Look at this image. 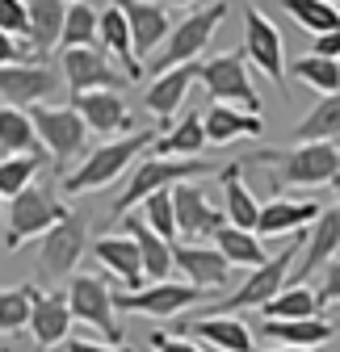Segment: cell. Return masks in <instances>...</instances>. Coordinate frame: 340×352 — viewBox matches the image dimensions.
<instances>
[{
    "label": "cell",
    "instance_id": "cell-39",
    "mask_svg": "<svg viewBox=\"0 0 340 352\" xmlns=\"http://www.w3.org/2000/svg\"><path fill=\"white\" fill-rule=\"evenodd\" d=\"M38 172H42V160H30V155H0V201H13L17 193H25L30 185H38Z\"/></svg>",
    "mask_w": 340,
    "mask_h": 352
},
{
    "label": "cell",
    "instance_id": "cell-20",
    "mask_svg": "<svg viewBox=\"0 0 340 352\" xmlns=\"http://www.w3.org/2000/svg\"><path fill=\"white\" fill-rule=\"evenodd\" d=\"M181 336L210 344L219 352H257V340H252V327L235 315H202V319H185Z\"/></svg>",
    "mask_w": 340,
    "mask_h": 352
},
{
    "label": "cell",
    "instance_id": "cell-45",
    "mask_svg": "<svg viewBox=\"0 0 340 352\" xmlns=\"http://www.w3.org/2000/svg\"><path fill=\"white\" fill-rule=\"evenodd\" d=\"M315 298H319V306H332V302H340V260L328 269V277H323V285L315 289Z\"/></svg>",
    "mask_w": 340,
    "mask_h": 352
},
{
    "label": "cell",
    "instance_id": "cell-23",
    "mask_svg": "<svg viewBox=\"0 0 340 352\" xmlns=\"http://www.w3.org/2000/svg\"><path fill=\"white\" fill-rule=\"evenodd\" d=\"M93 256L101 260V269H109L114 281L126 285V294L143 289V260H139V248L131 235H97L93 239Z\"/></svg>",
    "mask_w": 340,
    "mask_h": 352
},
{
    "label": "cell",
    "instance_id": "cell-32",
    "mask_svg": "<svg viewBox=\"0 0 340 352\" xmlns=\"http://www.w3.org/2000/svg\"><path fill=\"white\" fill-rule=\"evenodd\" d=\"M0 151L5 155H30V160H47L38 135H34V122L25 109H9L0 105Z\"/></svg>",
    "mask_w": 340,
    "mask_h": 352
},
{
    "label": "cell",
    "instance_id": "cell-5",
    "mask_svg": "<svg viewBox=\"0 0 340 352\" xmlns=\"http://www.w3.org/2000/svg\"><path fill=\"white\" fill-rule=\"evenodd\" d=\"M227 13H231V5H202V9H193L189 17H181L177 25H173V34H168V42H164V51L151 59V72L156 76H164V72H173V67H189L202 51H206V42L215 38V30L227 21Z\"/></svg>",
    "mask_w": 340,
    "mask_h": 352
},
{
    "label": "cell",
    "instance_id": "cell-30",
    "mask_svg": "<svg viewBox=\"0 0 340 352\" xmlns=\"http://www.w3.org/2000/svg\"><path fill=\"white\" fill-rule=\"evenodd\" d=\"M30 55H47L55 51V42L63 38V17H67V5L63 0H30Z\"/></svg>",
    "mask_w": 340,
    "mask_h": 352
},
{
    "label": "cell",
    "instance_id": "cell-13",
    "mask_svg": "<svg viewBox=\"0 0 340 352\" xmlns=\"http://www.w3.org/2000/svg\"><path fill=\"white\" fill-rule=\"evenodd\" d=\"M63 76H55L47 63H17V67H0V105L9 109H34L42 105Z\"/></svg>",
    "mask_w": 340,
    "mask_h": 352
},
{
    "label": "cell",
    "instance_id": "cell-47",
    "mask_svg": "<svg viewBox=\"0 0 340 352\" xmlns=\"http://www.w3.org/2000/svg\"><path fill=\"white\" fill-rule=\"evenodd\" d=\"M63 352H135V348H122V344L114 348V344H97V340H72V336H67V340H63Z\"/></svg>",
    "mask_w": 340,
    "mask_h": 352
},
{
    "label": "cell",
    "instance_id": "cell-41",
    "mask_svg": "<svg viewBox=\"0 0 340 352\" xmlns=\"http://www.w3.org/2000/svg\"><path fill=\"white\" fill-rule=\"evenodd\" d=\"M294 76H299L307 88H315L319 97H332V93H340V63H332V59L299 55V63H294Z\"/></svg>",
    "mask_w": 340,
    "mask_h": 352
},
{
    "label": "cell",
    "instance_id": "cell-24",
    "mask_svg": "<svg viewBox=\"0 0 340 352\" xmlns=\"http://www.w3.org/2000/svg\"><path fill=\"white\" fill-rule=\"evenodd\" d=\"M219 185H223V214H227V227L235 231H252L257 235V214H261V201L252 197V189L244 185V160H231L219 168Z\"/></svg>",
    "mask_w": 340,
    "mask_h": 352
},
{
    "label": "cell",
    "instance_id": "cell-40",
    "mask_svg": "<svg viewBox=\"0 0 340 352\" xmlns=\"http://www.w3.org/2000/svg\"><path fill=\"white\" fill-rule=\"evenodd\" d=\"M143 227L156 235V239H164L168 248L177 243V214H173V189H160V193H151L147 201H143Z\"/></svg>",
    "mask_w": 340,
    "mask_h": 352
},
{
    "label": "cell",
    "instance_id": "cell-19",
    "mask_svg": "<svg viewBox=\"0 0 340 352\" xmlns=\"http://www.w3.org/2000/svg\"><path fill=\"white\" fill-rule=\"evenodd\" d=\"M122 13H126V25H131V42H135V59L143 63V59H151L164 42H168V34H173V9L168 5H156V0H131V5H122Z\"/></svg>",
    "mask_w": 340,
    "mask_h": 352
},
{
    "label": "cell",
    "instance_id": "cell-21",
    "mask_svg": "<svg viewBox=\"0 0 340 352\" xmlns=\"http://www.w3.org/2000/svg\"><path fill=\"white\" fill-rule=\"evenodd\" d=\"M319 201H290V197H269L257 214V239H277V235H303L315 218H319Z\"/></svg>",
    "mask_w": 340,
    "mask_h": 352
},
{
    "label": "cell",
    "instance_id": "cell-33",
    "mask_svg": "<svg viewBox=\"0 0 340 352\" xmlns=\"http://www.w3.org/2000/svg\"><path fill=\"white\" fill-rule=\"evenodd\" d=\"M265 336L277 344V348H319L336 336V323L332 319H294V323H265Z\"/></svg>",
    "mask_w": 340,
    "mask_h": 352
},
{
    "label": "cell",
    "instance_id": "cell-11",
    "mask_svg": "<svg viewBox=\"0 0 340 352\" xmlns=\"http://www.w3.org/2000/svg\"><path fill=\"white\" fill-rule=\"evenodd\" d=\"M244 59H252L286 93V42L261 5H244Z\"/></svg>",
    "mask_w": 340,
    "mask_h": 352
},
{
    "label": "cell",
    "instance_id": "cell-42",
    "mask_svg": "<svg viewBox=\"0 0 340 352\" xmlns=\"http://www.w3.org/2000/svg\"><path fill=\"white\" fill-rule=\"evenodd\" d=\"M25 30H30V9H25V0H0V34L25 38Z\"/></svg>",
    "mask_w": 340,
    "mask_h": 352
},
{
    "label": "cell",
    "instance_id": "cell-35",
    "mask_svg": "<svg viewBox=\"0 0 340 352\" xmlns=\"http://www.w3.org/2000/svg\"><path fill=\"white\" fill-rule=\"evenodd\" d=\"M215 252L231 264V269H261V264L269 260L265 243L252 235V231H235V227H223L215 235Z\"/></svg>",
    "mask_w": 340,
    "mask_h": 352
},
{
    "label": "cell",
    "instance_id": "cell-10",
    "mask_svg": "<svg viewBox=\"0 0 340 352\" xmlns=\"http://www.w3.org/2000/svg\"><path fill=\"white\" fill-rule=\"evenodd\" d=\"M67 311L76 323H89L105 336V344H122V327H118V315H114V289L105 285V277H93V273H76L67 281Z\"/></svg>",
    "mask_w": 340,
    "mask_h": 352
},
{
    "label": "cell",
    "instance_id": "cell-14",
    "mask_svg": "<svg viewBox=\"0 0 340 352\" xmlns=\"http://www.w3.org/2000/svg\"><path fill=\"white\" fill-rule=\"evenodd\" d=\"M63 84L72 88V97H84V93H122L126 76H118L109 67L101 47H89V51H63Z\"/></svg>",
    "mask_w": 340,
    "mask_h": 352
},
{
    "label": "cell",
    "instance_id": "cell-22",
    "mask_svg": "<svg viewBox=\"0 0 340 352\" xmlns=\"http://www.w3.org/2000/svg\"><path fill=\"white\" fill-rule=\"evenodd\" d=\"M202 135H206V147H227L231 139H265V118L231 109V105H206Z\"/></svg>",
    "mask_w": 340,
    "mask_h": 352
},
{
    "label": "cell",
    "instance_id": "cell-7",
    "mask_svg": "<svg viewBox=\"0 0 340 352\" xmlns=\"http://www.w3.org/2000/svg\"><path fill=\"white\" fill-rule=\"evenodd\" d=\"M63 214H67V206L55 197V185H30L5 210V248L17 252L25 239H42Z\"/></svg>",
    "mask_w": 340,
    "mask_h": 352
},
{
    "label": "cell",
    "instance_id": "cell-8",
    "mask_svg": "<svg viewBox=\"0 0 340 352\" xmlns=\"http://www.w3.org/2000/svg\"><path fill=\"white\" fill-rule=\"evenodd\" d=\"M198 80L206 84L210 93V105H231V109H244V113H261V93L248 76V59L244 55H215L198 63Z\"/></svg>",
    "mask_w": 340,
    "mask_h": 352
},
{
    "label": "cell",
    "instance_id": "cell-49",
    "mask_svg": "<svg viewBox=\"0 0 340 352\" xmlns=\"http://www.w3.org/2000/svg\"><path fill=\"white\" fill-rule=\"evenodd\" d=\"M265 352H323V348H265Z\"/></svg>",
    "mask_w": 340,
    "mask_h": 352
},
{
    "label": "cell",
    "instance_id": "cell-12",
    "mask_svg": "<svg viewBox=\"0 0 340 352\" xmlns=\"http://www.w3.org/2000/svg\"><path fill=\"white\" fill-rule=\"evenodd\" d=\"M202 298H206V289H193L185 281H160V285H143L135 294H114V311H131V315H147V319H177Z\"/></svg>",
    "mask_w": 340,
    "mask_h": 352
},
{
    "label": "cell",
    "instance_id": "cell-1",
    "mask_svg": "<svg viewBox=\"0 0 340 352\" xmlns=\"http://www.w3.org/2000/svg\"><path fill=\"white\" fill-rule=\"evenodd\" d=\"M156 139H160V130L143 126V130H135V135H126V139H114V143L93 147L89 155H84V164H80L72 176H59L63 193H67V197H80V193H93V189L114 185L118 176H126V168H131V164H135V160H139Z\"/></svg>",
    "mask_w": 340,
    "mask_h": 352
},
{
    "label": "cell",
    "instance_id": "cell-38",
    "mask_svg": "<svg viewBox=\"0 0 340 352\" xmlns=\"http://www.w3.org/2000/svg\"><path fill=\"white\" fill-rule=\"evenodd\" d=\"M294 21H299L303 30H311L315 38L319 34H336L340 30V9L336 5H328V0H286L281 5Z\"/></svg>",
    "mask_w": 340,
    "mask_h": 352
},
{
    "label": "cell",
    "instance_id": "cell-43",
    "mask_svg": "<svg viewBox=\"0 0 340 352\" xmlns=\"http://www.w3.org/2000/svg\"><path fill=\"white\" fill-rule=\"evenodd\" d=\"M147 344H151V352H202L198 340H189V336H168V331H151Z\"/></svg>",
    "mask_w": 340,
    "mask_h": 352
},
{
    "label": "cell",
    "instance_id": "cell-17",
    "mask_svg": "<svg viewBox=\"0 0 340 352\" xmlns=\"http://www.w3.org/2000/svg\"><path fill=\"white\" fill-rule=\"evenodd\" d=\"M173 214H177V235H185L189 243L202 239V235L215 239V235L227 227V214L210 206V197H206L193 181H185V185L173 189Z\"/></svg>",
    "mask_w": 340,
    "mask_h": 352
},
{
    "label": "cell",
    "instance_id": "cell-26",
    "mask_svg": "<svg viewBox=\"0 0 340 352\" xmlns=\"http://www.w3.org/2000/svg\"><path fill=\"white\" fill-rule=\"evenodd\" d=\"M97 38H101V51L118 55L126 67V84H139L143 80V63L135 59V42H131V25H126L122 5H105L97 13Z\"/></svg>",
    "mask_w": 340,
    "mask_h": 352
},
{
    "label": "cell",
    "instance_id": "cell-44",
    "mask_svg": "<svg viewBox=\"0 0 340 352\" xmlns=\"http://www.w3.org/2000/svg\"><path fill=\"white\" fill-rule=\"evenodd\" d=\"M17 63H34L30 47H21V42L9 38V34H0V67H17Z\"/></svg>",
    "mask_w": 340,
    "mask_h": 352
},
{
    "label": "cell",
    "instance_id": "cell-2",
    "mask_svg": "<svg viewBox=\"0 0 340 352\" xmlns=\"http://www.w3.org/2000/svg\"><path fill=\"white\" fill-rule=\"evenodd\" d=\"M248 164L273 168L277 189H315V185H332V176L340 172V147L336 143H299L290 151H257V155H248Z\"/></svg>",
    "mask_w": 340,
    "mask_h": 352
},
{
    "label": "cell",
    "instance_id": "cell-37",
    "mask_svg": "<svg viewBox=\"0 0 340 352\" xmlns=\"http://www.w3.org/2000/svg\"><path fill=\"white\" fill-rule=\"evenodd\" d=\"M30 306H34V285L0 289V340H13L17 331L30 327Z\"/></svg>",
    "mask_w": 340,
    "mask_h": 352
},
{
    "label": "cell",
    "instance_id": "cell-27",
    "mask_svg": "<svg viewBox=\"0 0 340 352\" xmlns=\"http://www.w3.org/2000/svg\"><path fill=\"white\" fill-rule=\"evenodd\" d=\"M198 80V63H189V67H173V72H164V76H156V84L143 93V109L151 113V118H160V122H168L181 105H185V93H189V84Z\"/></svg>",
    "mask_w": 340,
    "mask_h": 352
},
{
    "label": "cell",
    "instance_id": "cell-15",
    "mask_svg": "<svg viewBox=\"0 0 340 352\" xmlns=\"http://www.w3.org/2000/svg\"><path fill=\"white\" fill-rule=\"evenodd\" d=\"M72 109L80 113V122H84L89 135H101L109 143H114V135L118 139L135 135V118H131V109H126L122 93H84V97H72Z\"/></svg>",
    "mask_w": 340,
    "mask_h": 352
},
{
    "label": "cell",
    "instance_id": "cell-34",
    "mask_svg": "<svg viewBox=\"0 0 340 352\" xmlns=\"http://www.w3.org/2000/svg\"><path fill=\"white\" fill-rule=\"evenodd\" d=\"M340 139V93L323 97L299 126H294V147L299 143H336Z\"/></svg>",
    "mask_w": 340,
    "mask_h": 352
},
{
    "label": "cell",
    "instance_id": "cell-48",
    "mask_svg": "<svg viewBox=\"0 0 340 352\" xmlns=\"http://www.w3.org/2000/svg\"><path fill=\"white\" fill-rule=\"evenodd\" d=\"M332 193H336V214H340V172L332 176Z\"/></svg>",
    "mask_w": 340,
    "mask_h": 352
},
{
    "label": "cell",
    "instance_id": "cell-3",
    "mask_svg": "<svg viewBox=\"0 0 340 352\" xmlns=\"http://www.w3.org/2000/svg\"><path fill=\"white\" fill-rule=\"evenodd\" d=\"M210 172H219V164H210V160H143L135 168V176L126 181V189L114 197L109 206V223H122V218H131V206H143L151 193L160 189H177L185 185L189 176H210Z\"/></svg>",
    "mask_w": 340,
    "mask_h": 352
},
{
    "label": "cell",
    "instance_id": "cell-36",
    "mask_svg": "<svg viewBox=\"0 0 340 352\" xmlns=\"http://www.w3.org/2000/svg\"><path fill=\"white\" fill-rule=\"evenodd\" d=\"M63 51H89L97 47V5H84V0H76V5H67V17H63Z\"/></svg>",
    "mask_w": 340,
    "mask_h": 352
},
{
    "label": "cell",
    "instance_id": "cell-28",
    "mask_svg": "<svg viewBox=\"0 0 340 352\" xmlns=\"http://www.w3.org/2000/svg\"><path fill=\"white\" fill-rule=\"evenodd\" d=\"M202 147H206L202 109H189V113H181L177 126H168L164 135L151 143V155L156 160H202Z\"/></svg>",
    "mask_w": 340,
    "mask_h": 352
},
{
    "label": "cell",
    "instance_id": "cell-25",
    "mask_svg": "<svg viewBox=\"0 0 340 352\" xmlns=\"http://www.w3.org/2000/svg\"><path fill=\"white\" fill-rule=\"evenodd\" d=\"M336 252H340V214H336V206H332V210H319V218L311 223L307 256H303L299 269L290 273V285H307V277H311L315 269H323Z\"/></svg>",
    "mask_w": 340,
    "mask_h": 352
},
{
    "label": "cell",
    "instance_id": "cell-31",
    "mask_svg": "<svg viewBox=\"0 0 340 352\" xmlns=\"http://www.w3.org/2000/svg\"><path fill=\"white\" fill-rule=\"evenodd\" d=\"M261 315H265V323H294V319H319L323 306L311 285H286L277 298H269L261 306Z\"/></svg>",
    "mask_w": 340,
    "mask_h": 352
},
{
    "label": "cell",
    "instance_id": "cell-6",
    "mask_svg": "<svg viewBox=\"0 0 340 352\" xmlns=\"http://www.w3.org/2000/svg\"><path fill=\"white\" fill-rule=\"evenodd\" d=\"M307 235H294L281 252H273L261 269H252L244 281H240V289L235 294H227L223 302H215L210 306V315H227V311H252V306H261L269 302V298H277L286 285H290V273H294V252H299V243H303Z\"/></svg>",
    "mask_w": 340,
    "mask_h": 352
},
{
    "label": "cell",
    "instance_id": "cell-50",
    "mask_svg": "<svg viewBox=\"0 0 340 352\" xmlns=\"http://www.w3.org/2000/svg\"><path fill=\"white\" fill-rule=\"evenodd\" d=\"M0 352H9V344H0Z\"/></svg>",
    "mask_w": 340,
    "mask_h": 352
},
{
    "label": "cell",
    "instance_id": "cell-4",
    "mask_svg": "<svg viewBox=\"0 0 340 352\" xmlns=\"http://www.w3.org/2000/svg\"><path fill=\"white\" fill-rule=\"evenodd\" d=\"M89 223H93L89 210H72L67 206V214L42 235V243H38V273H42V281H51L59 289V281L76 277V264H80L84 248H89Z\"/></svg>",
    "mask_w": 340,
    "mask_h": 352
},
{
    "label": "cell",
    "instance_id": "cell-51",
    "mask_svg": "<svg viewBox=\"0 0 340 352\" xmlns=\"http://www.w3.org/2000/svg\"><path fill=\"white\" fill-rule=\"evenodd\" d=\"M0 214H5V201H0Z\"/></svg>",
    "mask_w": 340,
    "mask_h": 352
},
{
    "label": "cell",
    "instance_id": "cell-16",
    "mask_svg": "<svg viewBox=\"0 0 340 352\" xmlns=\"http://www.w3.org/2000/svg\"><path fill=\"white\" fill-rule=\"evenodd\" d=\"M72 311H67V289H34V306H30V340L34 352H51L55 344L67 340L72 327Z\"/></svg>",
    "mask_w": 340,
    "mask_h": 352
},
{
    "label": "cell",
    "instance_id": "cell-46",
    "mask_svg": "<svg viewBox=\"0 0 340 352\" xmlns=\"http://www.w3.org/2000/svg\"><path fill=\"white\" fill-rule=\"evenodd\" d=\"M311 55H315V59L340 63V30H336V34H319V38L311 42Z\"/></svg>",
    "mask_w": 340,
    "mask_h": 352
},
{
    "label": "cell",
    "instance_id": "cell-29",
    "mask_svg": "<svg viewBox=\"0 0 340 352\" xmlns=\"http://www.w3.org/2000/svg\"><path fill=\"white\" fill-rule=\"evenodd\" d=\"M122 227L126 235L135 239L139 248V260H143V281L147 285H160V281H173L168 273H173V248H168L164 239H156L147 227H143V218H122Z\"/></svg>",
    "mask_w": 340,
    "mask_h": 352
},
{
    "label": "cell",
    "instance_id": "cell-9",
    "mask_svg": "<svg viewBox=\"0 0 340 352\" xmlns=\"http://www.w3.org/2000/svg\"><path fill=\"white\" fill-rule=\"evenodd\" d=\"M25 113L34 122V135H38L42 151L55 160V172H63L67 160H76L84 147H89V130H84V122H80V113L72 105H63V109H55V105H34Z\"/></svg>",
    "mask_w": 340,
    "mask_h": 352
},
{
    "label": "cell",
    "instance_id": "cell-18",
    "mask_svg": "<svg viewBox=\"0 0 340 352\" xmlns=\"http://www.w3.org/2000/svg\"><path fill=\"white\" fill-rule=\"evenodd\" d=\"M173 269L193 289H223L231 285V273H235L210 243H173Z\"/></svg>",
    "mask_w": 340,
    "mask_h": 352
}]
</instances>
